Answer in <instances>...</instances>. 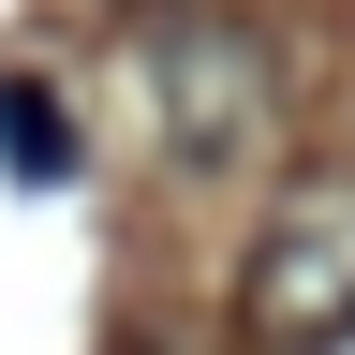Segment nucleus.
<instances>
[{
  "label": "nucleus",
  "instance_id": "f257e3e1",
  "mask_svg": "<svg viewBox=\"0 0 355 355\" xmlns=\"http://www.w3.org/2000/svg\"><path fill=\"white\" fill-rule=\"evenodd\" d=\"M237 326L266 355H340L355 340V178H296L237 266Z\"/></svg>",
  "mask_w": 355,
  "mask_h": 355
},
{
  "label": "nucleus",
  "instance_id": "f03ea898",
  "mask_svg": "<svg viewBox=\"0 0 355 355\" xmlns=\"http://www.w3.org/2000/svg\"><path fill=\"white\" fill-rule=\"evenodd\" d=\"M163 104H178V133H163L178 163H237L266 133V44L252 30H178L163 44Z\"/></svg>",
  "mask_w": 355,
  "mask_h": 355
},
{
  "label": "nucleus",
  "instance_id": "7ed1b4c3",
  "mask_svg": "<svg viewBox=\"0 0 355 355\" xmlns=\"http://www.w3.org/2000/svg\"><path fill=\"white\" fill-rule=\"evenodd\" d=\"M0 163H15V178H74V133H60V89L0 74Z\"/></svg>",
  "mask_w": 355,
  "mask_h": 355
}]
</instances>
